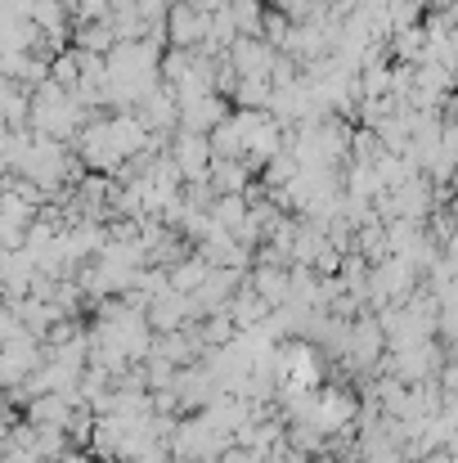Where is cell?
I'll return each instance as SVG.
<instances>
[{"instance_id": "obj_1", "label": "cell", "mask_w": 458, "mask_h": 463, "mask_svg": "<svg viewBox=\"0 0 458 463\" xmlns=\"http://www.w3.org/2000/svg\"><path fill=\"white\" fill-rule=\"evenodd\" d=\"M162 27H166L171 50H202V45H207L211 14H207L198 0H171V9H166Z\"/></svg>"}, {"instance_id": "obj_2", "label": "cell", "mask_w": 458, "mask_h": 463, "mask_svg": "<svg viewBox=\"0 0 458 463\" xmlns=\"http://www.w3.org/2000/svg\"><path fill=\"white\" fill-rule=\"evenodd\" d=\"M225 118H229V99L225 95H202V99L180 104V131H193V136H211Z\"/></svg>"}, {"instance_id": "obj_3", "label": "cell", "mask_w": 458, "mask_h": 463, "mask_svg": "<svg viewBox=\"0 0 458 463\" xmlns=\"http://www.w3.org/2000/svg\"><path fill=\"white\" fill-rule=\"evenodd\" d=\"M171 162L184 171V175H193V171H202L207 162H211V140L207 136H193V131H180V140H175V154Z\"/></svg>"}, {"instance_id": "obj_4", "label": "cell", "mask_w": 458, "mask_h": 463, "mask_svg": "<svg viewBox=\"0 0 458 463\" xmlns=\"http://www.w3.org/2000/svg\"><path fill=\"white\" fill-rule=\"evenodd\" d=\"M81 72H86V54H81L77 45H68V50H59V54L50 59V81H59L68 95L81 86Z\"/></svg>"}, {"instance_id": "obj_5", "label": "cell", "mask_w": 458, "mask_h": 463, "mask_svg": "<svg viewBox=\"0 0 458 463\" xmlns=\"http://www.w3.org/2000/svg\"><path fill=\"white\" fill-rule=\"evenodd\" d=\"M113 0H72V23H108Z\"/></svg>"}]
</instances>
